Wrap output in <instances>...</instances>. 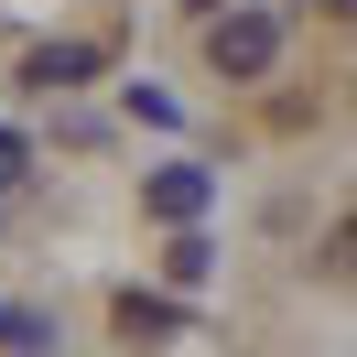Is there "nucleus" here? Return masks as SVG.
Instances as JSON below:
<instances>
[{
    "instance_id": "obj_6",
    "label": "nucleus",
    "mask_w": 357,
    "mask_h": 357,
    "mask_svg": "<svg viewBox=\"0 0 357 357\" xmlns=\"http://www.w3.org/2000/svg\"><path fill=\"white\" fill-rule=\"evenodd\" d=\"M325 271H335V282H357V217H335V238H325Z\"/></svg>"
},
{
    "instance_id": "obj_3",
    "label": "nucleus",
    "mask_w": 357,
    "mask_h": 357,
    "mask_svg": "<svg viewBox=\"0 0 357 357\" xmlns=\"http://www.w3.org/2000/svg\"><path fill=\"white\" fill-rule=\"evenodd\" d=\"M109 325L130 335V347H162V335H174V303H162V292H119V303H109Z\"/></svg>"
},
{
    "instance_id": "obj_1",
    "label": "nucleus",
    "mask_w": 357,
    "mask_h": 357,
    "mask_svg": "<svg viewBox=\"0 0 357 357\" xmlns=\"http://www.w3.org/2000/svg\"><path fill=\"white\" fill-rule=\"evenodd\" d=\"M271 54H282V22L271 11H217L206 22V66L217 76H271Z\"/></svg>"
},
{
    "instance_id": "obj_2",
    "label": "nucleus",
    "mask_w": 357,
    "mask_h": 357,
    "mask_svg": "<svg viewBox=\"0 0 357 357\" xmlns=\"http://www.w3.org/2000/svg\"><path fill=\"white\" fill-rule=\"evenodd\" d=\"M141 206H152V217H174V227H184V217H195V206H206V174H195V162H162V174L141 184Z\"/></svg>"
},
{
    "instance_id": "obj_7",
    "label": "nucleus",
    "mask_w": 357,
    "mask_h": 357,
    "mask_svg": "<svg viewBox=\"0 0 357 357\" xmlns=\"http://www.w3.org/2000/svg\"><path fill=\"white\" fill-rule=\"evenodd\" d=\"M0 184H22V141H11V130H0Z\"/></svg>"
},
{
    "instance_id": "obj_5",
    "label": "nucleus",
    "mask_w": 357,
    "mask_h": 357,
    "mask_svg": "<svg viewBox=\"0 0 357 357\" xmlns=\"http://www.w3.org/2000/svg\"><path fill=\"white\" fill-rule=\"evenodd\" d=\"M0 347H11V357H44L54 325H44V314H22V303H0Z\"/></svg>"
},
{
    "instance_id": "obj_8",
    "label": "nucleus",
    "mask_w": 357,
    "mask_h": 357,
    "mask_svg": "<svg viewBox=\"0 0 357 357\" xmlns=\"http://www.w3.org/2000/svg\"><path fill=\"white\" fill-rule=\"evenodd\" d=\"M184 11H206V22H217V11H238V0H184Z\"/></svg>"
},
{
    "instance_id": "obj_4",
    "label": "nucleus",
    "mask_w": 357,
    "mask_h": 357,
    "mask_svg": "<svg viewBox=\"0 0 357 357\" xmlns=\"http://www.w3.org/2000/svg\"><path fill=\"white\" fill-rule=\"evenodd\" d=\"M22 76H33V87H76V76H98V44H44Z\"/></svg>"
}]
</instances>
